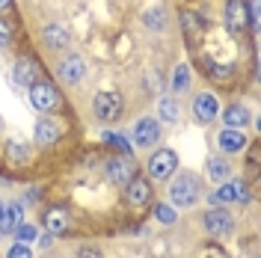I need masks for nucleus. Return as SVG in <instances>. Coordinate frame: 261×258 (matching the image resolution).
Segmentation results:
<instances>
[{
	"instance_id": "2eb2a0df",
	"label": "nucleus",
	"mask_w": 261,
	"mask_h": 258,
	"mask_svg": "<svg viewBox=\"0 0 261 258\" xmlns=\"http://www.w3.org/2000/svg\"><path fill=\"white\" fill-rule=\"evenodd\" d=\"M42 39H45V45H50V48H68L71 45V33H68L65 24H48L42 30Z\"/></svg>"
},
{
	"instance_id": "aec40b11",
	"label": "nucleus",
	"mask_w": 261,
	"mask_h": 258,
	"mask_svg": "<svg viewBox=\"0 0 261 258\" xmlns=\"http://www.w3.org/2000/svg\"><path fill=\"white\" fill-rule=\"evenodd\" d=\"M21 223V205H12V208H6L0 214V235H9L12 228Z\"/></svg>"
},
{
	"instance_id": "2f4dec72",
	"label": "nucleus",
	"mask_w": 261,
	"mask_h": 258,
	"mask_svg": "<svg viewBox=\"0 0 261 258\" xmlns=\"http://www.w3.org/2000/svg\"><path fill=\"white\" fill-rule=\"evenodd\" d=\"M77 258H101V252H98L95 246H81L77 249Z\"/></svg>"
},
{
	"instance_id": "7c9ffc66",
	"label": "nucleus",
	"mask_w": 261,
	"mask_h": 258,
	"mask_svg": "<svg viewBox=\"0 0 261 258\" xmlns=\"http://www.w3.org/2000/svg\"><path fill=\"white\" fill-rule=\"evenodd\" d=\"M6 258H33L30 255V246H27V243H15V246L9 249V255H6Z\"/></svg>"
},
{
	"instance_id": "b1692460",
	"label": "nucleus",
	"mask_w": 261,
	"mask_h": 258,
	"mask_svg": "<svg viewBox=\"0 0 261 258\" xmlns=\"http://www.w3.org/2000/svg\"><path fill=\"white\" fill-rule=\"evenodd\" d=\"M187 81H190V68L187 65H178L175 68V78H172V92H184L187 89Z\"/></svg>"
},
{
	"instance_id": "c85d7f7f",
	"label": "nucleus",
	"mask_w": 261,
	"mask_h": 258,
	"mask_svg": "<svg viewBox=\"0 0 261 258\" xmlns=\"http://www.w3.org/2000/svg\"><path fill=\"white\" fill-rule=\"evenodd\" d=\"M231 71H234L231 65H211V78H214V81H228V78H231Z\"/></svg>"
},
{
	"instance_id": "f257e3e1",
	"label": "nucleus",
	"mask_w": 261,
	"mask_h": 258,
	"mask_svg": "<svg viewBox=\"0 0 261 258\" xmlns=\"http://www.w3.org/2000/svg\"><path fill=\"white\" fill-rule=\"evenodd\" d=\"M169 199H172V205H178V208H190L196 205V199H199V178L193 172H184L172 181V187H169Z\"/></svg>"
},
{
	"instance_id": "4468645a",
	"label": "nucleus",
	"mask_w": 261,
	"mask_h": 258,
	"mask_svg": "<svg viewBox=\"0 0 261 258\" xmlns=\"http://www.w3.org/2000/svg\"><path fill=\"white\" fill-rule=\"evenodd\" d=\"M60 134H63V128H60L57 119H39V125H36V143L39 145H54L57 140H60Z\"/></svg>"
},
{
	"instance_id": "f704fd0d",
	"label": "nucleus",
	"mask_w": 261,
	"mask_h": 258,
	"mask_svg": "<svg viewBox=\"0 0 261 258\" xmlns=\"http://www.w3.org/2000/svg\"><path fill=\"white\" fill-rule=\"evenodd\" d=\"M0 214H3V202H0Z\"/></svg>"
},
{
	"instance_id": "473e14b6",
	"label": "nucleus",
	"mask_w": 261,
	"mask_h": 258,
	"mask_svg": "<svg viewBox=\"0 0 261 258\" xmlns=\"http://www.w3.org/2000/svg\"><path fill=\"white\" fill-rule=\"evenodd\" d=\"M249 166H252V169L258 166V148H252V151H249Z\"/></svg>"
},
{
	"instance_id": "6ab92c4d",
	"label": "nucleus",
	"mask_w": 261,
	"mask_h": 258,
	"mask_svg": "<svg viewBox=\"0 0 261 258\" xmlns=\"http://www.w3.org/2000/svg\"><path fill=\"white\" fill-rule=\"evenodd\" d=\"M6 161L12 163V166H21V163L30 161V148H27V143H21V140L6 143Z\"/></svg>"
},
{
	"instance_id": "6e6552de",
	"label": "nucleus",
	"mask_w": 261,
	"mask_h": 258,
	"mask_svg": "<svg viewBox=\"0 0 261 258\" xmlns=\"http://www.w3.org/2000/svg\"><path fill=\"white\" fill-rule=\"evenodd\" d=\"M249 193H246V184L244 181H228L223 184L220 190H214L211 193V202L214 205H226V202H246Z\"/></svg>"
},
{
	"instance_id": "dca6fc26",
	"label": "nucleus",
	"mask_w": 261,
	"mask_h": 258,
	"mask_svg": "<svg viewBox=\"0 0 261 258\" xmlns=\"http://www.w3.org/2000/svg\"><path fill=\"white\" fill-rule=\"evenodd\" d=\"M125 187H128V202L130 205H146L148 199H151V184H148L146 178L134 175Z\"/></svg>"
},
{
	"instance_id": "9b49d317",
	"label": "nucleus",
	"mask_w": 261,
	"mask_h": 258,
	"mask_svg": "<svg viewBox=\"0 0 261 258\" xmlns=\"http://www.w3.org/2000/svg\"><path fill=\"white\" fill-rule=\"evenodd\" d=\"M246 143H249V140L244 137V131H238V128H226L220 137H217L220 151H226V154H238V151H244Z\"/></svg>"
},
{
	"instance_id": "72a5a7b5",
	"label": "nucleus",
	"mask_w": 261,
	"mask_h": 258,
	"mask_svg": "<svg viewBox=\"0 0 261 258\" xmlns=\"http://www.w3.org/2000/svg\"><path fill=\"white\" fill-rule=\"evenodd\" d=\"M9 3H12V0H0V12H6V9H9Z\"/></svg>"
},
{
	"instance_id": "f8f14e48",
	"label": "nucleus",
	"mask_w": 261,
	"mask_h": 258,
	"mask_svg": "<svg viewBox=\"0 0 261 258\" xmlns=\"http://www.w3.org/2000/svg\"><path fill=\"white\" fill-rule=\"evenodd\" d=\"M193 113H196V119H199V122H214V119H217V113H220L217 95H211V92H202V95H196Z\"/></svg>"
},
{
	"instance_id": "a211bd4d",
	"label": "nucleus",
	"mask_w": 261,
	"mask_h": 258,
	"mask_svg": "<svg viewBox=\"0 0 261 258\" xmlns=\"http://www.w3.org/2000/svg\"><path fill=\"white\" fill-rule=\"evenodd\" d=\"M223 122H226L228 128H244L246 122H249V110L246 107H241V104H231V107H226V113H223Z\"/></svg>"
},
{
	"instance_id": "5701e85b",
	"label": "nucleus",
	"mask_w": 261,
	"mask_h": 258,
	"mask_svg": "<svg viewBox=\"0 0 261 258\" xmlns=\"http://www.w3.org/2000/svg\"><path fill=\"white\" fill-rule=\"evenodd\" d=\"M104 140H107V145H113V148H119L125 158L130 154V143H128V137L125 134H104Z\"/></svg>"
},
{
	"instance_id": "39448f33",
	"label": "nucleus",
	"mask_w": 261,
	"mask_h": 258,
	"mask_svg": "<svg viewBox=\"0 0 261 258\" xmlns=\"http://www.w3.org/2000/svg\"><path fill=\"white\" fill-rule=\"evenodd\" d=\"M57 74H60V81L65 83H81L83 74H86V63H83L81 54H65L63 60H60V65H57Z\"/></svg>"
},
{
	"instance_id": "20e7f679",
	"label": "nucleus",
	"mask_w": 261,
	"mask_h": 258,
	"mask_svg": "<svg viewBox=\"0 0 261 258\" xmlns=\"http://www.w3.org/2000/svg\"><path fill=\"white\" fill-rule=\"evenodd\" d=\"M92 110H95L98 119L113 122V119H119V116H122L125 104H122V98L116 95V92H98L95 101H92Z\"/></svg>"
},
{
	"instance_id": "7ed1b4c3",
	"label": "nucleus",
	"mask_w": 261,
	"mask_h": 258,
	"mask_svg": "<svg viewBox=\"0 0 261 258\" xmlns=\"http://www.w3.org/2000/svg\"><path fill=\"white\" fill-rule=\"evenodd\" d=\"M175 169H178V154L172 148H161L148 158V175L154 181H166L169 175H175Z\"/></svg>"
},
{
	"instance_id": "bb28decb",
	"label": "nucleus",
	"mask_w": 261,
	"mask_h": 258,
	"mask_svg": "<svg viewBox=\"0 0 261 258\" xmlns=\"http://www.w3.org/2000/svg\"><path fill=\"white\" fill-rule=\"evenodd\" d=\"M161 119H166V122H175L178 119V104L172 98H163L161 101Z\"/></svg>"
},
{
	"instance_id": "cd10ccee",
	"label": "nucleus",
	"mask_w": 261,
	"mask_h": 258,
	"mask_svg": "<svg viewBox=\"0 0 261 258\" xmlns=\"http://www.w3.org/2000/svg\"><path fill=\"white\" fill-rule=\"evenodd\" d=\"M181 21H184V30L199 36L202 33V24H199V15H190V12H181Z\"/></svg>"
},
{
	"instance_id": "4be33fe9",
	"label": "nucleus",
	"mask_w": 261,
	"mask_h": 258,
	"mask_svg": "<svg viewBox=\"0 0 261 258\" xmlns=\"http://www.w3.org/2000/svg\"><path fill=\"white\" fill-rule=\"evenodd\" d=\"M12 235L18 238V243H33L36 241V226H33V223H18V226L12 228Z\"/></svg>"
},
{
	"instance_id": "0eeeda50",
	"label": "nucleus",
	"mask_w": 261,
	"mask_h": 258,
	"mask_svg": "<svg viewBox=\"0 0 261 258\" xmlns=\"http://www.w3.org/2000/svg\"><path fill=\"white\" fill-rule=\"evenodd\" d=\"M249 24V6L246 0H228L226 3V27L231 33H241Z\"/></svg>"
},
{
	"instance_id": "f03ea898",
	"label": "nucleus",
	"mask_w": 261,
	"mask_h": 258,
	"mask_svg": "<svg viewBox=\"0 0 261 258\" xmlns=\"http://www.w3.org/2000/svg\"><path fill=\"white\" fill-rule=\"evenodd\" d=\"M60 92H57V86L50 81H36L30 86V104L36 110H42V113H50V110H57L60 107Z\"/></svg>"
},
{
	"instance_id": "a878e982",
	"label": "nucleus",
	"mask_w": 261,
	"mask_h": 258,
	"mask_svg": "<svg viewBox=\"0 0 261 258\" xmlns=\"http://www.w3.org/2000/svg\"><path fill=\"white\" fill-rule=\"evenodd\" d=\"M143 21H146L151 30H163L166 15H163V9H148V12H143Z\"/></svg>"
},
{
	"instance_id": "c756f323",
	"label": "nucleus",
	"mask_w": 261,
	"mask_h": 258,
	"mask_svg": "<svg viewBox=\"0 0 261 258\" xmlns=\"http://www.w3.org/2000/svg\"><path fill=\"white\" fill-rule=\"evenodd\" d=\"M9 42H12V24L0 18V48H9Z\"/></svg>"
},
{
	"instance_id": "1a4fd4ad",
	"label": "nucleus",
	"mask_w": 261,
	"mask_h": 258,
	"mask_svg": "<svg viewBox=\"0 0 261 258\" xmlns=\"http://www.w3.org/2000/svg\"><path fill=\"white\" fill-rule=\"evenodd\" d=\"M158 137H161V125H158V119H140L137 125H134V143L137 145H154L158 143Z\"/></svg>"
},
{
	"instance_id": "412c9836",
	"label": "nucleus",
	"mask_w": 261,
	"mask_h": 258,
	"mask_svg": "<svg viewBox=\"0 0 261 258\" xmlns=\"http://www.w3.org/2000/svg\"><path fill=\"white\" fill-rule=\"evenodd\" d=\"M228 172H231V166H228L226 161H217V158H211V161H208V175H211L214 181H226Z\"/></svg>"
},
{
	"instance_id": "393cba45",
	"label": "nucleus",
	"mask_w": 261,
	"mask_h": 258,
	"mask_svg": "<svg viewBox=\"0 0 261 258\" xmlns=\"http://www.w3.org/2000/svg\"><path fill=\"white\" fill-rule=\"evenodd\" d=\"M154 217H158L161 223H166V226H172V223L178 220V214H175V208H169L166 202H161V205H154Z\"/></svg>"
},
{
	"instance_id": "f3484780",
	"label": "nucleus",
	"mask_w": 261,
	"mask_h": 258,
	"mask_svg": "<svg viewBox=\"0 0 261 258\" xmlns=\"http://www.w3.org/2000/svg\"><path fill=\"white\" fill-rule=\"evenodd\" d=\"M45 228H48L50 235H65V231H68V211L50 208L48 214H45Z\"/></svg>"
},
{
	"instance_id": "9d476101",
	"label": "nucleus",
	"mask_w": 261,
	"mask_h": 258,
	"mask_svg": "<svg viewBox=\"0 0 261 258\" xmlns=\"http://www.w3.org/2000/svg\"><path fill=\"white\" fill-rule=\"evenodd\" d=\"M107 178L113 181L116 187H125L130 178H134V163H130V158H113V161L107 163Z\"/></svg>"
},
{
	"instance_id": "423d86ee",
	"label": "nucleus",
	"mask_w": 261,
	"mask_h": 258,
	"mask_svg": "<svg viewBox=\"0 0 261 258\" xmlns=\"http://www.w3.org/2000/svg\"><path fill=\"white\" fill-rule=\"evenodd\" d=\"M205 228H208L211 235H217V238H226V235L234 231V220H231V214H228V211L211 208L208 214H205Z\"/></svg>"
},
{
	"instance_id": "ddd939ff",
	"label": "nucleus",
	"mask_w": 261,
	"mask_h": 258,
	"mask_svg": "<svg viewBox=\"0 0 261 258\" xmlns=\"http://www.w3.org/2000/svg\"><path fill=\"white\" fill-rule=\"evenodd\" d=\"M15 83L18 86H33L36 83V78H39V63L36 60H30V57H21L15 63Z\"/></svg>"
}]
</instances>
